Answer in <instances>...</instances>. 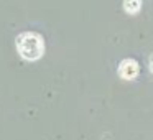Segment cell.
<instances>
[{
  "instance_id": "1",
  "label": "cell",
  "mask_w": 153,
  "mask_h": 140,
  "mask_svg": "<svg viewBox=\"0 0 153 140\" xmlns=\"http://www.w3.org/2000/svg\"><path fill=\"white\" fill-rule=\"evenodd\" d=\"M17 46L20 54L28 61H35L41 56L43 53V41L38 35L35 33H23L18 36Z\"/></svg>"
},
{
  "instance_id": "3",
  "label": "cell",
  "mask_w": 153,
  "mask_h": 140,
  "mask_svg": "<svg viewBox=\"0 0 153 140\" xmlns=\"http://www.w3.org/2000/svg\"><path fill=\"white\" fill-rule=\"evenodd\" d=\"M123 5H125V10L127 12L135 13V12L140 8V5H142V4H140V0H125V4H123Z\"/></svg>"
},
{
  "instance_id": "2",
  "label": "cell",
  "mask_w": 153,
  "mask_h": 140,
  "mask_svg": "<svg viewBox=\"0 0 153 140\" xmlns=\"http://www.w3.org/2000/svg\"><path fill=\"white\" fill-rule=\"evenodd\" d=\"M119 73L123 79H133V77L138 74V64L133 60H125L120 63L119 66Z\"/></svg>"
}]
</instances>
